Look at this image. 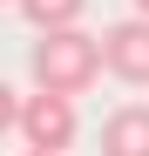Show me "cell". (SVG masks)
<instances>
[{
  "label": "cell",
  "instance_id": "obj_1",
  "mask_svg": "<svg viewBox=\"0 0 149 156\" xmlns=\"http://www.w3.org/2000/svg\"><path fill=\"white\" fill-rule=\"evenodd\" d=\"M27 68H34V88L41 95H81V88H95V75H109V61H102V41H95L88 27H54V34H41L34 41V55H27Z\"/></svg>",
  "mask_w": 149,
  "mask_h": 156
},
{
  "label": "cell",
  "instance_id": "obj_2",
  "mask_svg": "<svg viewBox=\"0 0 149 156\" xmlns=\"http://www.w3.org/2000/svg\"><path fill=\"white\" fill-rule=\"evenodd\" d=\"M20 143H27V149H41V156H61L74 136H81V115H74V102L68 95H20Z\"/></svg>",
  "mask_w": 149,
  "mask_h": 156
},
{
  "label": "cell",
  "instance_id": "obj_3",
  "mask_svg": "<svg viewBox=\"0 0 149 156\" xmlns=\"http://www.w3.org/2000/svg\"><path fill=\"white\" fill-rule=\"evenodd\" d=\"M102 61L115 82H129V88H149V20L129 14V20H115V27L102 34Z\"/></svg>",
  "mask_w": 149,
  "mask_h": 156
},
{
  "label": "cell",
  "instance_id": "obj_4",
  "mask_svg": "<svg viewBox=\"0 0 149 156\" xmlns=\"http://www.w3.org/2000/svg\"><path fill=\"white\" fill-rule=\"evenodd\" d=\"M102 156H149V102H122L102 122Z\"/></svg>",
  "mask_w": 149,
  "mask_h": 156
},
{
  "label": "cell",
  "instance_id": "obj_5",
  "mask_svg": "<svg viewBox=\"0 0 149 156\" xmlns=\"http://www.w3.org/2000/svg\"><path fill=\"white\" fill-rule=\"evenodd\" d=\"M14 7L27 14V27H34V34H54V27H74V20H81L88 0H14Z\"/></svg>",
  "mask_w": 149,
  "mask_h": 156
},
{
  "label": "cell",
  "instance_id": "obj_6",
  "mask_svg": "<svg viewBox=\"0 0 149 156\" xmlns=\"http://www.w3.org/2000/svg\"><path fill=\"white\" fill-rule=\"evenodd\" d=\"M14 122H20V95H14L7 82H0V136H7V129H14Z\"/></svg>",
  "mask_w": 149,
  "mask_h": 156
},
{
  "label": "cell",
  "instance_id": "obj_7",
  "mask_svg": "<svg viewBox=\"0 0 149 156\" xmlns=\"http://www.w3.org/2000/svg\"><path fill=\"white\" fill-rule=\"evenodd\" d=\"M136 14H142V20H149V0H136Z\"/></svg>",
  "mask_w": 149,
  "mask_h": 156
},
{
  "label": "cell",
  "instance_id": "obj_8",
  "mask_svg": "<svg viewBox=\"0 0 149 156\" xmlns=\"http://www.w3.org/2000/svg\"><path fill=\"white\" fill-rule=\"evenodd\" d=\"M20 156H41V149H20Z\"/></svg>",
  "mask_w": 149,
  "mask_h": 156
}]
</instances>
